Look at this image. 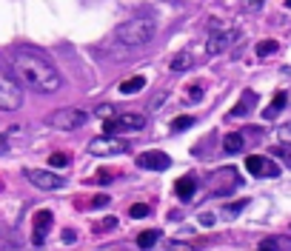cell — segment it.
Instances as JSON below:
<instances>
[{
  "mask_svg": "<svg viewBox=\"0 0 291 251\" xmlns=\"http://www.w3.org/2000/svg\"><path fill=\"white\" fill-rule=\"evenodd\" d=\"M49 166H52V169H66V166H69V154H52V157H49Z\"/></svg>",
  "mask_w": 291,
  "mask_h": 251,
  "instance_id": "603a6c76",
  "label": "cell"
},
{
  "mask_svg": "<svg viewBox=\"0 0 291 251\" xmlns=\"http://www.w3.org/2000/svg\"><path fill=\"white\" fill-rule=\"evenodd\" d=\"M157 37V23L146 20V17H134V20L120 23L115 29V40L123 46H131V49H140V46H149Z\"/></svg>",
  "mask_w": 291,
  "mask_h": 251,
  "instance_id": "7a4b0ae2",
  "label": "cell"
},
{
  "mask_svg": "<svg viewBox=\"0 0 291 251\" xmlns=\"http://www.w3.org/2000/svg\"><path fill=\"white\" fill-rule=\"evenodd\" d=\"M286 103H289V94H286V91H277V94H274V100H271V106L263 112V117H266V120H274V117L283 112V106H286Z\"/></svg>",
  "mask_w": 291,
  "mask_h": 251,
  "instance_id": "9a60e30c",
  "label": "cell"
},
{
  "mask_svg": "<svg viewBox=\"0 0 291 251\" xmlns=\"http://www.w3.org/2000/svg\"><path fill=\"white\" fill-rule=\"evenodd\" d=\"M63 240H66V243H74L77 237H74V231H63Z\"/></svg>",
  "mask_w": 291,
  "mask_h": 251,
  "instance_id": "836d02e7",
  "label": "cell"
},
{
  "mask_svg": "<svg viewBox=\"0 0 291 251\" xmlns=\"http://www.w3.org/2000/svg\"><path fill=\"white\" fill-rule=\"evenodd\" d=\"M6 151H9V143H6V140L0 137V154H6Z\"/></svg>",
  "mask_w": 291,
  "mask_h": 251,
  "instance_id": "e575fe53",
  "label": "cell"
},
{
  "mask_svg": "<svg viewBox=\"0 0 291 251\" xmlns=\"http://www.w3.org/2000/svg\"><path fill=\"white\" fill-rule=\"evenodd\" d=\"M143 126H146V114L126 112V114H117V117H106L103 131L106 134H120V131H137Z\"/></svg>",
  "mask_w": 291,
  "mask_h": 251,
  "instance_id": "8992f818",
  "label": "cell"
},
{
  "mask_svg": "<svg viewBox=\"0 0 291 251\" xmlns=\"http://www.w3.org/2000/svg\"><path fill=\"white\" fill-rule=\"evenodd\" d=\"M245 205H248V200H240V203H232V208H226L223 211V217H234V214H240Z\"/></svg>",
  "mask_w": 291,
  "mask_h": 251,
  "instance_id": "484cf974",
  "label": "cell"
},
{
  "mask_svg": "<svg viewBox=\"0 0 291 251\" xmlns=\"http://www.w3.org/2000/svg\"><path fill=\"white\" fill-rule=\"evenodd\" d=\"M20 106H23V86L12 74L0 71V112H17Z\"/></svg>",
  "mask_w": 291,
  "mask_h": 251,
  "instance_id": "3957f363",
  "label": "cell"
},
{
  "mask_svg": "<svg viewBox=\"0 0 291 251\" xmlns=\"http://www.w3.org/2000/svg\"><path fill=\"white\" fill-rule=\"evenodd\" d=\"M89 151H92L94 157H115V154H123L128 151V143L123 137H112V134H103V137H94L92 143H89Z\"/></svg>",
  "mask_w": 291,
  "mask_h": 251,
  "instance_id": "ba28073f",
  "label": "cell"
},
{
  "mask_svg": "<svg viewBox=\"0 0 291 251\" xmlns=\"http://www.w3.org/2000/svg\"><path fill=\"white\" fill-rule=\"evenodd\" d=\"M200 223H203V226H211V223H214V217H211V214H200Z\"/></svg>",
  "mask_w": 291,
  "mask_h": 251,
  "instance_id": "1f68e13d",
  "label": "cell"
},
{
  "mask_svg": "<svg viewBox=\"0 0 291 251\" xmlns=\"http://www.w3.org/2000/svg\"><path fill=\"white\" fill-rule=\"evenodd\" d=\"M237 186H240V174H237L232 166H229V169H217L209 177V194L211 197H226V194H232Z\"/></svg>",
  "mask_w": 291,
  "mask_h": 251,
  "instance_id": "5b68a950",
  "label": "cell"
},
{
  "mask_svg": "<svg viewBox=\"0 0 291 251\" xmlns=\"http://www.w3.org/2000/svg\"><path fill=\"white\" fill-rule=\"evenodd\" d=\"M254 103H257V94H254V91H243L240 103H237L232 112H229V117H245V114L254 109Z\"/></svg>",
  "mask_w": 291,
  "mask_h": 251,
  "instance_id": "4fadbf2b",
  "label": "cell"
},
{
  "mask_svg": "<svg viewBox=\"0 0 291 251\" xmlns=\"http://www.w3.org/2000/svg\"><path fill=\"white\" fill-rule=\"evenodd\" d=\"M188 126H194V117H177L175 123H172V131H183Z\"/></svg>",
  "mask_w": 291,
  "mask_h": 251,
  "instance_id": "d4e9b609",
  "label": "cell"
},
{
  "mask_svg": "<svg viewBox=\"0 0 291 251\" xmlns=\"http://www.w3.org/2000/svg\"><path fill=\"white\" fill-rule=\"evenodd\" d=\"M223 148H226V154H240L245 148V137L243 134H226L223 137Z\"/></svg>",
  "mask_w": 291,
  "mask_h": 251,
  "instance_id": "2e32d148",
  "label": "cell"
},
{
  "mask_svg": "<svg viewBox=\"0 0 291 251\" xmlns=\"http://www.w3.org/2000/svg\"><path fill=\"white\" fill-rule=\"evenodd\" d=\"M257 251H291V240L289 237H268L260 243Z\"/></svg>",
  "mask_w": 291,
  "mask_h": 251,
  "instance_id": "5bb4252c",
  "label": "cell"
},
{
  "mask_svg": "<svg viewBox=\"0 0 291 251\" xmlns=\"http://www.w3.org/2000/svg\"><path fill=\"white\" fill-rule=\"evenodd\" d=\"M286 6H289V9H291V0H286Z\"/></svg>",
  "mask_w": 291,
  "mask_h": 251,
  "instance_id": "d590c367",
  "label": "cell"
},
{
  "mask_svg": "<svg viewBox=\"0 0 291 251\" xmlns=\"http://www.w3.org/2000/svg\"><path fill=\"white\" fill-rule=\"evenodd\" d=\"M277 49H280L277 40H260V43H257V55H260V57H268V55H274Z\"/></svg>",
  "mask_w": 291,
  "mask_h": 251,
  "instance_id": "44dd1931",
  "label": "cell"
},
{
  "mask_svg": "<svg viewBox=\"0 0 291 251\" xmlns=\"http://www.w3.org/2000/svg\"><path fill=\"white\" fill-rule=\"evenodd\" d=\"M26 180L32 183L35 188H40V191H60V188H66V177L55 174V171H46V169H26Z\"/></svg>",
  "mask_w": 291,
  "mask_h": 251,
  "instance_id": "52a82bcc",
  "label": "cell"
},
{
  "mask_svg": "<svg viewBox=\"0 0 291 251\" xmlns=\"http://www.w3.org/2000/svg\"><path fill=\"white\" fill-rule=\"evenodd\" d=\"M109 228H117V217H106L103 223H97V231H109Z\"/></svg>",
  "mask_w": 291,
  "mask_h": 251,
  "instance_id": "83f0119b",
  "label": "cell"
},
{
  "mask_svg": "<svg viewBox=\"0 0 291 251\" xmlns=\"http://www.w3.org/2000/svg\"><path fill=\"white\" fill-rule=\"evenodd\" d=\"M263 9V0H245V11H260Z\"/></svg>",
  "mask_w": 291,
  "mask_h": 251,
  "instance_id": "4dcf8cb0",
  "label": "cell"
},
{
  "mask_svg": "<svg viewBox=\"0 0 291 251\" xmlns=\"http://www.w3.org/2000/svg\"><path fill=\"white\" fill-rule=\"evenodd\" d=\"M86 123H89V114L83 109H58L55 114H49V126H55L60 131H74Z\"/></svg>",
  "mask_w": 291,
  "mask_h": 251,
  "instance_id": "277c9868",
  "label": "cell"
},
{
  "mask_svg": "<svg viewBox=\"0 0 291 251\" xmlns=\"http://www.w3.org/2000/svg\"><path fill=\"white\" fill-rule=\"evenodd\" d=\"M12 71H14V77H17L20 86L43 91V94H55L63 86V77H60L58 66L43 52L29 49V46L12 52Z\"/></svg>",
  "mask_w": 291,
  "mask_h": 251,
  "instance_id": "6da1fadb",
  "label": "cell"
},
{
  "mask_svg": "<svg viewBox=\"0 0 291 251\" xmlns=\"http://www.w3.org/2000/svg\"><path fill=\"white\" fill-rule=\"evenodd\" d=\"M172 71H188V68H191V55H188V52H180V55H175L172 57Z\"/></svg>",
  "mask_w": 291,
  "mask_h": 251,
  "instance_id": "d6986e66",
  "label": "cell"
},
{
  "mask_svg": "<svg viewBox=\"0 0 291 251\" xmlns=\"http://www.w3.org/2000/svg\"><path fill=\"white\" fill-rule=\"evenodd\" d=\"M100 117H103V120L106 117H112V109H109V106H100Z\"/></svg>",
  "mask_w": 291,
  "mask_h": 251,
  "instance_id": "d6a6232c",
  "label": "cell"
},
{
  "mask_svg": "<svg viewBox=\"0 0 291 251\" xmlns=\"http://www.w3.org/2000/svg\"><path fill=\"white\" fill-rule=\"evenodd\" d=\"M103 205H109V197H106V194H97L92 200V208H103Z\"/></svg>",
  "mask_w": 291,
  "mask_h": 251,
  "instance_id": "f546056e",
  "label": "cell"
},
{
  "mask_svg": "<svg viewBox=\"0 0 291 251\" xmlns=\"http://www.w3.org/2000/svg\"><path fill=\"white\" fill-rule=\"evenodd\" d=\"M237 40V32L234 29H220V23L211 20V34H209V55H223L229 46Z\"/></svg>",
  "mask_w": 291,
  "mask_h": 251,
  "instance_id": "9c48e42d",
  "label": "cell"
},
{
  "mask_svg": "<svg viewBox=\"0 0 291 251\" xmlns=\"http://www.w3.org/2000/svg\"><path fill=\"white\" fill-rule=\"evenodd\" d=\"M49 226H52V211H37L35 214V234H32V243H35V246H43Z\"/></svg>",
  "mask_w": 291,
  "mask_h": 251,
  "instance_id": "7c38bea8",
  "label": "cell"
},
{
  "mask_svg": "<svg viewBox=\"0 0 291 251\" xmlns=\"http://www.w3.org/2000/svg\"><path fill=\"white\" fill-rule=\"evenodd\" d=\"M128 214L134 217V220H140V217H149V214H152V208H149L146 203H137V205H131V208H128Z\"/></svg>",
  "mask_w": 291,
  "mask_h": 251,
  "instance_id": "cb8c5ba5",
  "label": "cell"
},
{
  "mask_svg": "<svg viewBox=\"0 0 291 251\" xmlns=\"http://www.w3.org/2000/svg\"><path fill=\"white\" fill-rule=\"evenodd\" d=\"M194 188H197V183H194V177H180V180H177V186H175L177 197H183V200H188V197L194 194Z\"/></svg>",
  "mask_w": 291,
  "mask_h": 251,
  "instance_id": "ac0fdd59",
  "label": "cell"
},
{
  "mask_svg": "<svg viewBox=\"0 0 291 251\" xmlns=\"http://www.w3.org/2000/svg\"><path fill=\"white\" fill-rule=\"evenodd\" d=\"M274 154H277V157H286V163H289V166H291V148L286 146V143H283V146H277V148H274Z\"/></svg>",
  "mask_w": 291,
  "mask_h": 251,
  "instance_id": "f1b7e54d",
  "label": "cell"
},
{
  "mask_svg": "<svg viewBox=\"0 0 291 251\" xmlns=\"http://www.w3.org/2000/svg\"><path fill=\"white\" fill-rule=\"evenodd\" d=\"M186 91H188V94L183 97V100H186L188 106H194V103H200V100H203V89H200V86H188Z\"/></svg>",
  "mask_w": 291,
  "mask_h": 251,
  "instance_id": "7402d4cb",
  "label": "cell"
},
{
  "mask_svg": "<svg viewBox=\"0 0 291 251\" xmlns=\"http://www.w3.org/2000/svg\"><path fill=\"white\" fill-rule=\"evenodd\" d=\"M245 169L251 171L254 177H277L280 174V166L274 160L263 157V154H251V157L245 160Z\"/></svg>",
  "mask_w": 291,
  "mask_h": 251,
  "instance_id": "30bf717a",
  "label": "cell"
},
{
  "mask_svg": "<svg viewBox=\"0 0 291 251\" xmlns=\"http://www.w3.org/2000/svg\"><path fill=\"white\" fill-rule=\"evenodd\" d=\"M146 89V77H140V74H134V77H128L120 83V94H137V91Z\"/></svg>",
  "mask_w": 291,
  "mask_h": 251,
  "instance_id": "e0dca14e",
  "label": "cell"
},
{
  "mask_svg": "<svg viewBox=\"0 0 291 251\" xmlns=\"http://www.w3.org/2000/svg\"><path fill=\"white\" fill-rule=\"evenodd\" d=\"M280 140H283V143H286V146H291V123L280 126Z\"/></svg>",
  "mask_w": 291,
  "mask_h": 251,
  "instance_id": "4316f807",
  "label": "cell"
},
{
  "mask_svg": "<svg viewBox=\"0 0 291 251\" xmlns=\"http://www.w3.org/2000/svg\"><path fill=\"white\" fill-rule=\"evenodd\" d=\"M137 166L146 169V171H166L172 166V160H169V154H163V151H143L137 157Z\"/></svg>",
  "mask_w": 291,
  "mask_h": 251,
  "instance_id": "8fae6325",
  "label": "cell"
},
{
  "mask_svg": "<svg viewBox=\"0 0 291 251\" xmlns=\"http://www.w3.org/2000/svg\"><path fill=\"white\" fill-rule=\"evenodd\" d=\"M157 240H160V231H154V228H152V231H143V234L137 237V246H140V249H152Z\"/></svg>",
  "mask_w": 291,
  "mask_h": 251,
  "instance_id": "ffe728a7",
  "label": "cell"
}]
</instances>
